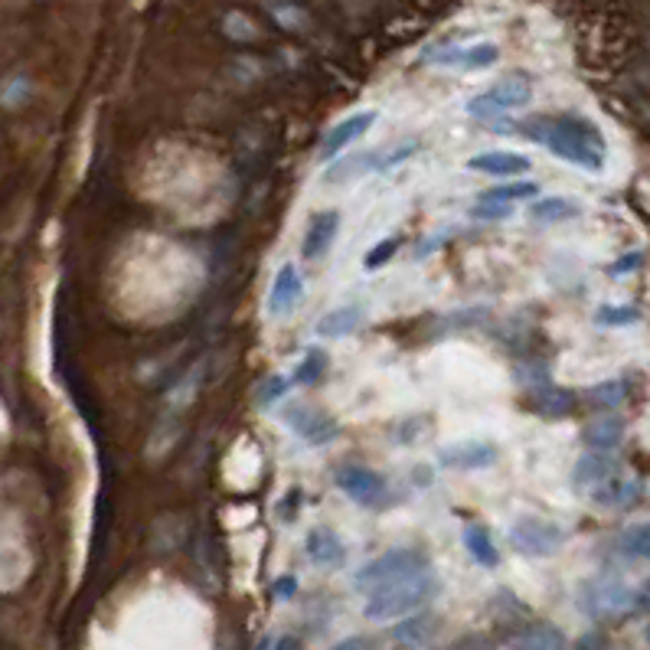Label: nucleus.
I'll return each mask as SVG.
<instances>
[{"label":"nucleus","instance_id":"39448f33","mask_svg":"<svg viewBox=\"0 0 650 650\" xmlns=\"http://www.w3.org/2000/svg\"><path fill=\"white\" fill-rule=\"evenodd\" d=\"M533 98V85L527 75H510V79H500L497 85H491L487 92L468 98L464 111L471 118H497V115H507V111H517L523 105H530Z\"/></svg>","mask_w":650,"mask_h":650},{"label":"nucleus","instance_id":"1a4fd4ad","mask_svg":"<svg viewBox=\"0 0 650 650\" xmlns=\"http://www.w3.org/2000/svg\"><path fill=\"white\" fill-rule=\"evenodd\" d=\"M497 461V448L491 441H458L438 451V464L448 471H484Z\"/></svg>","mask_w":650,"mask_h":650},{"label":"nucleus","instance_id":"0eeeda50","mask_svg":"<svg viewBox=\"0 0 650 650\" xmlns=\"http://www.w3.org/2000/svg\"><path fill=\"white\" fill-rule=\"evenodd\" d=\"M336 484L353 504L369 507V510H376V507H382L389 500V484L382 481V474H376L373 468H363V464L340 468L336 471Z\"/></svg>","mask_w":650,"mask_h":650},{"label":"nucleus","instance_id":"f03ea898","mask_svg":"<svg viewBox=\"0 0 650 650\" xmlns=\"http://www.w3.org/2000/svg\"><path fill=\"white\" fill-rule=\"evenodd\" d=\"M438 592V579L428 572H418V576H409V579H399L379 592L369 595L366 602V618L369 622H392V618H409L412 612H418L425 602H432Z\"/></svg>","mask_w":650,"mask_h":650},{"label":"nucleus","instance_id":"412c9836","mask_svg":"<svg viewBox=\"0 0 650 650\" xmlns=\"http://www.w3.org/2000/svg\"><path fill=\"white\" fill-rule=\"evenodd\" d=\"M376 157H379V151H366V154H350L343 161H330L324 180L327 184H350V180L376 170Z\"/></svg>","mask_w":650,"mask_h":650},{"label":"nucleus","instance_id":"473e14b6","mask_svg":"<svg viewBox=\"0 0 650 650\" xmlns=\"http://www.w3.org/2000/svg\"><path fill=\"white\" fill-rule=\"evenodd\" d=\"M418 151V141H409V144H399V147H392L389 154H379V161H376V170L379 174H386V170H395L399 164H405L412 154Z\"/></svg>","mask_w":650,"mask_h":650},{"label":"nucleus","instance_id":"ddd939ff","mask_svg":"<svg viewBox=\"0 0 650 650\" xmlns=\"http://www.w3.org/2000/svg\"><path fill=\"white\" fill-rule=\"evenodd\" d=\"M641 494H645L641 481H635V477L615 471V474H612L605 484H599L589 497H592V504H599V507H605V510H625V507H635V504L641 500Z\"/></svg>","mask_w":650,"mask_h":650},{"label":"nucleus","instance_id":"c756f323","mask_svg":"<svg viewBox=\"0 0 650 650\" xmlns=\"http://www.w3.org/2000/svg\"><path fill=\"white\" fill-rule=\"evenodd\" d=\"M595 321L602 327H631L641 321V311L638 308H628V305H602Z\"/></svg>","mask_w":650,"mask_h":650},{"label":"nucleus","instance_id":"423d86ee","mask_svg":"<svg viewBox=\"0 0 650 650\" xmlns=\"http://www.w3.org/2000/svg\"><path fill=\"white\" fill-rule=\"evenodd\" d=\"M563 543H566V530L543 517H517L510 527V546L530 559H546L559 553Z\"/></svg>","mask_w":650,"mask_h":650},{"label":"nucleus","instance_id":"b1692460","mask_svg":"<svg viewBox=\"0 0 650 650\" xmlns=\"http://www.w3.org/2000/svg\"><path fill=\"white\" fill-rule=\"evenodd\" d=\"M582 213V206L576 200H566V197H546V200H536L530 216L543 226H553V223H566V220H576Z\"/></svg>","mask_w":650,"mask_h":650},{"label":"nucleus","instance_id":"58836bf2","mask_svg":"<svg viewBox=\"0 0 650 650\" xmlns=\"http://www.w3.org/2000/svg\"><path fill=\"white\" fill-rule=\"evenodd\" d=\"M576 650H605V638L602 635H586Z\"/></svg>","mask_w":650,"mask_h":650},{"label":"nucleus","instance_id":"c85d7f7f","mask_svg":"<svg viewBox=\"0 0 650 650\" xmlns=\"http://www.w3.org/2000/svg\"><path fill=\"white\" fill-rule=\"evenodd\" d=\"M324 369H327V356H324V350H308L305 353V359L298 363V373H295V382H302V386H315L321 376H324Z\"/></svg>","mask_w":650,"mask_h":650},{"label":"nucleus","instance_id":"f257e3e1","mask_svg":"<svg viewBox=\"0 0 650 650\" xmlns=\"http://www.w3.org/2000/svg\"><path fill=\"white\" fill-rule=\"evenodd\" d=\"M520 131H523V138L543 144L559 161H566V164H572L586 174L605 170L608 144L602 138V131L579 115H540V118L523 121Z\"/></svg>","mask_w":650,"mask_h":650},{"label":"nucleus","instance_id":"a211bd4d","mask_svg":"<svg viewBox=\"0 0 650 650\" xmlns=\"http://www.w3.org/2000/svg\"><path fill=\"white\" fill-rule=\"evenodd\" d=\"M507 648L510 650H569V641H566V635H563L556 625L540 622V625H530V628L517 631V635L507 641Z\"/></svg>","mask_w":650,"mask_h":650},{"label":"nucleus","instance_id":"4468645a","mask_svg":"<svg viewBox=\"0 0 650 650\" xmlns=\"http://www.w3.org/2000/svg\"><path fill=\"white\" fill-rule=\"evenodd\" d=\"M336 229H340V213L336 210H324V213H318L311 223H308V229H305V243H302V256H305V262H318V259H324L327 249L333 246V239H336Z\"/></svg>","mask_w":650,"mask_h":650},{"label":"nucleus","instance_id":"7c9ffc66","mask_svg":"<svg viewBox=\"0 0 650 650\" xmlns=\"http://www.w3.org/2000/svg\"><path fill=\"white\" fill-rule=\"evenodd\" d=\"M533 409L543 412V415H566L572 409V395L569 392H559V389H546V392H536Z\"/></svg>","mask_w":650,"mask_h":650},{"label":"nucleus","instance_id":"a19ab883","mask_svg":"<svg viewBox=\"0 0 650 650\" xmlns=\"http://www.w3.org/2000/svg\"><path fill=\"white\" fill-rule=\"evenodd\" d=\"M474 641H477V638H464L461 645H454L451 650H491V645H487V641H481L477 648H474Z\"/></svg>","mask_w":650,"mask_h":650},{"label":"nucleus","instance_id":"2f4dec72","mask_svg":"<svg viewBox=\"0 0 650 650\" xmlns=\"http://www.w3.org/2000/svg\"><path fill=\"white\" fill-rule=\"evenodd\" d=\"M395 249H399V236H389V239L376 243V246L366 252V259H363L366 272H376V269H382V265H386V262L395 256Z\"/></svg>","mask_w":650,"mask_h":650},{"label":"nucleus","instance_id":"ea45409f","mask_svg":"<svg viewBox=\"0 0 650 650\" xmlns=\"http://www.w3.org/2000/svg\"><path fill=\"white\" fill-rule=\"evenodd\" d=\"M330 650H369V645H366V638H346V641L333 645Z\"/></svg>","mask_w":650,"mask_h":650},{"label":"nucleus","instance_id":"c9c22d12","mask_svg":"<svg viewBox=\"0 0 650 650\" xmlns=\"http://www.w3.org/2000/svg\"><path fill=\"white\" fill-rule=\"evenodd\" d=\"M635 612H641V615H650V579L635 592Z\"/></svg>","mask_w":650,"mask_h":650},{"label":"nucleus","instance_id":"20e7f679","mask_svg":"<svg viewBox=\"0 0 650 650\" xmlns=\"http://www.w3.org/2000/svg\"><path fill=\"white\" fill-rule=\"evenodd\" d=\"M579 605L589 618L612 622V618H622L625 612L635 608V592L618 576H595L579 589Z\"/></svg>","mask_w":650,"mask_h":650},{"label":"nucleus","instance_id":"5701e85b","mask_svg":"<svg viewBox=\"0 0 650 650\" xmlns=\"http://www.w3.org/2000/svg\"><path fill=\"white\" fill-rule=\"evenodd\" d=\"M432 631H435V618H432V615H409L405 622L395 625L392 638H395L399 648L418 650L432 641Z\"/></svg>","mask_w":650,"mask_h":650},{"label":"nucleus","instance_id":"4c0bfd02","mask_svg":"<svg viewBox=\"0 0 650 650\" xmlns=\"http://www.w3.org/2000/svg\"><path fill=\"white\" fill-rule=\"evenodd\" d=\"M272 650H305V645L295 635H282L279 641H272Z\"/></svg>","mask_w":650,"mask_h":650},{"label":"nucleus","instance_id":"bb28decb","mask_svg":"<svg viewBox=\"0 0 650 650\" xmlns=\"http://www.w3.org/2000/svg\"><path fill=\"white\" fill-rule=\"evenodd\" d=\"M292 386H295V376H285V373H272L269 379H262V386H259V405H275V402H282L288 392H292Z\"/></svg>","mask_w":650,"mask_h":650},{"label":"nucleus","instance_id":"f8f14e48","mask_svg":"<svg viewBox=\"0 0 650 650\" xmlns=\"http://www.w3.org/2000/svg\"><path fill=\"white\" fill-rule=\"evenodd\" d=\"M373 125H376V111H356V115L343 118L340 125H333L321 141V161H336V154L346 144H353L356 138H363Z\"/></svg>","mask_w":650,"mask_h":650},{"label":"nucleus","instance_id":"72a5a7b5","mask_svg":"<svg viewBox=\"0 0 650 650\" xmlns=\"http://www.w3.org/2000/svg\"><path fill=\"white\" fill-rule=\"evenodd\" d=\"M513 213V206H504V203H477L471 210L474 220H507Z\"/></svg>","mask_w":650,"mask_h":650},{"label":"nucleus","instance_id":"e433bc0d","mask_svg":"<svg viewBox=\"0 0 650 650\" xmlns=\"http://www.w3.org/2000/svg\"><path fill=\"white\" fill-rule=\"evenodd\" d=\"M272 592H275L279 599H292V595H295V579H292V576H285L282 582H275V586H272Z\"/></svg>","mask_w":650,"mask_h":650},{"label":"nucleus","instance_id":"2eb2a0df","mask_svg":"<svg viewBox=\"0 0 650 650\" xmlns=\"http://www.w3.org/2000/svg\"><path fill=\"white\" fill-rule=\"evenodd\" d=\"M468 170L491 174V177H520V174L530 170V157L513 154V151H484V154H474L468 161Z\"/></svg>","mask_w":650,"mask_h":650},{"label":"nucleus","instance_id":"79ce46f5","mask_svg":"<svg viewBox=\"0 0 650 650\" xmlns=\"http://www.w3.org/2000/svg\"><path fill=\"white\" fill-rule=\"evenodd\" d=\"M645 641H648V645H650V625H648V628H645Z\"/></svg>","mask_w":650,"mask_h":650},{"label":"nucleus","instance_id":"4be33fe9","mask_svg":"<svg viewBox=\"0 0 650 650\" xmlns=\"http://www.w3.org/2000/svg\"><path fill=\"white\" fill-rule=\"evenodd\" d=\"M359 324H363V308H356V305L333 308V311H327L324 318L318 321V336H324V340H340V336H350Z\"/></svg>","mask_w":650,"mask_h":650},{"label":"nucleus","instance_id":"aec40b11","mask_svg":"<svg viewBox=\"0 0 650 650\" xmlns=\"http://www.w3.org/2000/svg\"><path fill=\"white\" fill-rule=\"evenodd\" d=\"M461 540H464V546H468V553H471V559H474L477 566H484V569H497L500 553H497L494 536H491V530H487L484 523H471V527H464Z\"/></svg>","mask_w":650,"mask_h":650},{"label":"nucleus","instance_id":"9b49d317","mask_svg":"<svg viewBox=\"0 0 650 650\" xmlns=\"http://www.w3.org/2000/svg\"><path fill=\"white\" fill-rule=\"evenodd\" d=\"M302 295H305V282H302L298 269H295L292 262H285V265L275 272V279H272L269 315H272V318H288V315L298 308Z\"/></svg>","mask_w":650,"mask_h":650},{"label":"nucleus","instance_id":"6ab92c4d","mask_svg":"<svg viewBox=\"0 0 650 650\" xmlns=\"http://www.w3.org/2000/svg\"><path fill=\"white\" fill-rule=\"evenodd\" d=\"M622 438H625V422H622V418H595V422H589V425L582 428L586 448L602 451V454L615 451V448L622 445Z\"/></svg>","mask_w":650,"mask_h":650},{"label":"nucleus","instance_id":"9d476101","mask_svg":"<svg viewBox=\"0 0 650 650\" xmlns=\"http://www.w3.org/2000/svg\"><path fill=\"white\" fill-rule=\"evenodd\" d=\"M285 422L292 425V432H298L308 445H327L330 438H336L340 435V428H336V422L324 415L321 409H315V405H295V409H288L285 412Z\"/></svg>","mask_w":650,"mask_h":650},{"label":"nucleus","instance_id":"a878e982","mask_svg":"<svg viewBox=\"0 0 650 650\" xmlns=\"http://www.w3.org/2000/svg\"><path fill=\"white\" fill-rule=\"evenodd\" d=\"M536 193H540V184H533V180H517V184H507V187L484 190V193L477 197V203H504V206H510V203H517V200H533Z\"/></svg>","mask_w":650,"mask_h":650},{"label":"nucleus","instance_id":"f3484780","mask_svg":"<svg viewBox=\"0 0 650 650\" xmlns=\"http://www.w3.org/2000/svg\"><path fill=\"white\" fill-rule=\"evenodd\" d=\"M615 471H618V468H615V461H612L608 454L589 451V454L579 458V464H576V471H572V487H576L579 494H592V491H595L599 484H605Z\"/></svg>","mask_w":650,"mask_h":650},{"label":"nucleus","instance_id":"dca6fc26","mask_svg":"<svg viewBox=\"0 0 650 650\" xmlns=\"http://www.w3.org/2000/svg\"><path fill=\"white\" fill-rule=\"evenodd\" d=\"M305 549H308V559H311L315 566H324V569H340V566L346 563V546H343V540H340L333 530H327V527H318V530L308 533Z\"/></svg>","mask_w":650,"mask_h":650},{"label":"nucleus","instance_id":"393cba45","mask_svg":"<svg viewBox=\"0 0 650 650\" xmlns=\"http://www.w3.org/2000/svg\"><path fill=\"white\" fill-rule=\"evenodd\" d=\"M615 549L625 556V559H650V520L648 523H635L628 527L618 540H615Z\"/></svg>","mask_w":650,"mask_h":650},{"label":"nucleus","instance_id":"7ed1b4c3","mask_svg":"<svg viewBox=\"0 0 650 650\" xmlns=\"http://www.w3.org/2000/svg\"><path fill=\"white\" fill-rule=\"evenodd\" d=\"M418 572H428V556L418 553V549H389L382 556H376L373 563H366L363 569H356L353 576V589L363 592V595H373L399 579H409V576H418Z\"/></svg>","mask_w":650,"mask_h":650},{"label":"nucleus","instance_id":"f704fd0d","mask_svg":"<svg viewBox=\"0 0 650 650\" xmlns=\"http://www.w3.org/2000/svg\"><path fill=\"white\" fill-rule=\"evenodd\" d=\"M645 262V256L641 252H631V256H625V259H618L608 272L612 275H628V272H638V265Z\"/></svg>","mask_w":650,"mask_h":650},{"label":"nucleus","instance_id":"cd10ccee","mask_svg":"<svg viewBox=\"0 0 650 650\" xmlns=\"http://www.w3.org/2000/svg\"><path fill=\"white\" fill-rule=\"evenodd\" d=\"M625 382L622 379H608V382H599L589 389V402L592 405H602V409H618L625 402Z\"/></svg>","mask_w":650,"mask_h":650},{"label":"nucleus","instance_id":"6e6552de","mask_svg":"<svg viewBox=\"0 0 650 650\" xmlns=\"http://www.w3.org/2000/svg\"><path fill=\"white\" fill-rule=\"evenodd\" d=\"M497 59H500V49L494 43H468V46H441V49L428 52L425 62H432L438 69L477 72V69H491Z\"/></svg>","mask_w":650,"mask_h":650}]
</instances>
